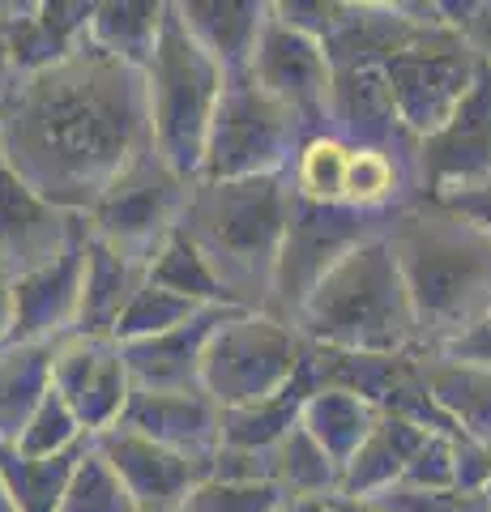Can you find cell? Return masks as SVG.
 Segmentation results:
<instances>
[{
  "instance_id": "1",
  "label": "cell",
  "mask_w": 491,
  "mask_h": 512,
  "mask_svg": "<svg viewBox=\"0 0 491 512\" xmlns=\"http://www.w3.org/2000/svg\"><path fill=\"white\" fill-rule=\"evenodd\" d=\"M150 141L146 73L82 43L60 64L18 77L0 111V158L69 214H90Z\"/></svg>"
},
{
  "instance_id": "2",
  "label": "cell",
  "mask_w": 491,
  "mask_h": 512,
  "mask_svg": "<svg viewBox=\"0 0 491 512\" xmlns=\"http://www.w3.org/2000/svg\"><path fill=\"white\" fill-rule=\"evenodd\" d=\"M389 239L415 303L423 355H436L491 312V239L466 218L436 201L410 205Z\"/></svg>"
},
{
  "instance_id": "3",
  "label": "cell",
  "mask_w": 491,
  "mask_h": 512,
  "mask_svg": "<svg viewBox=\"0 0 491 512\" xmlns=\"http://www.w3.org/2000/svg\"><path fill=\"white\" fill-rule=\"evenodd\" d=\"M291 175L261 180H197L180 231L223 278L235 308L269 312L278 256L287 239Z\"/></svg>"
},
{
  "instance_id": "4",
  "label": "cell",
  "mask_w": 491,
  "mask_h": 512,
  "mask_svg": "<svg viewBox=\"0 0 491 512\" xmlns=\"http://www.w3.org/2000/svg\"><path fill=\"white\" fill-rule=\"evenodd\" d=\"M389 235L368 239L338 261L334 274L299 308L295 329L312 346L359 355H423L415 303Z\"/></svg>"
},
{
  "instance_id": "5",
  "label": "cell",
  "mask_w": 491,
  "mask_h": 512,
  "mask_svg": "<svg viewBox=\"0 0 491 512\" xmlns=\"http://www.w3.org/2000/svg\"><path fill=\"white\" fill-rule=\"evenodd\" d=\"M150 90V141L158 158L184 180H201L205 146L218 99H223V69L193 43L176 5H167V22L158 35L154 60L146 64Z\"/></svg>"
},
{
  "instance_id": "6",
  "label": "cell",
  "mask_w": 491,
  "mask_h": 512,
  "mask_svg": "<svg viewBox=\"0 0 491 512\" xmlns=\"http://www.w3.org/2000/svg\"><path fill=\"white\" fill-rule=\"evenodd\" d=\"M312 133L304 120L287 111L278 99L244 77H223L210 146H205L201 180H261V175H287L295 154Z\"/></svg>"
},
{
  "instance_id": "7",
  "label": "cell",
  "mask_w": 491,
  "mask_h": 512,
  "mask_svg": "<svg viewBox=\"0 0 491 512\" xmlns=\"http://www.w3.org/2000/svg\"><path fill=\"white\" fill-rule=\"evenodd\" d=\"M308 350L312 342L291 320L274 312H235L205 350L201 389L214 397L218 410L257 406L287 389Z\"/></svg>"
},
{
  "instance_id": "8",
  "label": "cell",
  "mask_w": 491,
  "mask_h": 512,
  "mask_svg": "<svg viewBox=\"0 0 491 512\" xmlns=\"http://www.w3.org/2000/svg\"><path fill=\"white\" fill-rule=\"evenodd\" d=\"M398 218H402V210L372 214V210H355V205H316V201H304L291 188L287 239H282L269 312L295 325L299 308L312 299L316 286L334 274V265L346 261V256H351L359 244H368V239L389 235L398 227Z\"/></svg>"
},
{
  "instance_id": "9",
  "label": "cell",
  "mask_w": 491,
  "mask_h": 512,
  "mask_svg": "<svg viewBox=\"0 0 491 512\" xmlns=\"http://www.w3.org/2000/svg\"><path fill=\"white\" fill-rule=\"evenodd\" d=\"M193 184L197 180H184L180 171H171L150 146L86 214V231L103 248L120 252L124 261L150 269L163 244L180 231Z\"/></svg>"
},
{
  "instance_id": "10",
  "label": "cell",
  "mask_w": 491,
  "mask_h": 512,
  "mask_svg": "<svg viewBox=\"0 0 491 512\" xmlns=\"http://www.w3.org/2000/svg\"><path fill=\"white\" fill-rule=\"evenodd\" d=\"M479 69H483V60L474 56L470 39L449 22L423 26L415 39L402 43L398 52L380 64L385 86L393 94V107H398L402 124L419 141L449 124V116L470 94Z\"/></svg>"
},
{
  "instance_id": "11",
  "label": "cell",
  "mask_w": 491,
  "mask_h": 512,
  "mask_svg": "<svg viewBox=\"0 0 491 512\" xmlns=\"http://www.w3.org/2000/svg\"><path fill=\"white\" fill-rule=\"evenodd\" d=\"M252 82L269 99H278L287 111H295L312 137L329 133V94H334L329 52L321 39H312L304 30L274 18V9H269L257 56H252Z\"/></svg>"
},
{
  "instance_id": "12",
  "label": "cell",
  "mask_w": 491,
  "mask_h": 512,
  "mask_svg": "<svg viewBox=\"0 0 491 512\" xmlns=\"http://www.w3.org/2000/svg\"><path fill=\"white\" fill-rule=\"evenodd\" d=\"M491 180V64L474 77L462 107L440 133L419 141V197L440 201L449 192Z\"/></svg>"
},
{
  "instance_id": "13",
  "label": "cell",
  "mask_w": 491,
  "mask_h": 512,
  "mask_svg": "<svg viewBox=\"0 0 491 512\" xmlns=\"http://www.w3.org/2000/svg\"><path fill=\"white\" fill-rule=\"evenodd\" d=\"M52 389L65 397V406L77 414L86 436L112 431L133 397V376H129V363H124V346L116 338H82V333L56 342Z\"/></svg>"
},
{
  "instance_id": "14",
  "label": "cell",
  "mask_w": 491,
  "mask_h": 512,
  "mask_svg": "<svg viewBox=\"0 0 491 512\" xmlns=\"http://www.w3.org/2000/svg\"><path fill=\"white\" fill-rule=\"evenodd\" d=\"M82 235L86 214L60 210L0 163V274L13 282L35 274Z\"/></svg>"
},
{
  "instance_id": "15",
  "label": "cell",
  "mask_w": 491,
  "mask_h": 512,
  "mask_svg": "<svg viewBox=\"0 0 491 512\" xmlns=\"http://www.w3.org/2000/svg\"><path fill=\"white\" fill-rule=\"evenodd\" d=\"M329 133L342 137L346 146H363V150H380L398 158L406 171L419 175V137L402 124L380 69H334Z\"/></svg>"
},
{
  "instance_id": "16",
  "label": "cell",
  "mask_w": 491,
  "mask_h": 512,
  "mask_svg": "<svg viewBox=\"0 0 491 512\" xmlns=\"http://www.w3.org/2000/svg\"><path fill=\"white\" fill-rule=\"evenodd\" d=\"M94 448L116 470L124 491L133 495L137 512H180L188 504V495L210 474L201 461L171 453V448L137 436L129 427H112L103 436H94Z\"/></svg>"
},
{
  "instance_id": "17",
  "label": "cell",
  "mask_w": 491,
  "mask_h": 512,
  "mask_svg": "<svg viewBox=\"0 0 491 512\" xmlns=\"http://www.w3.org/2000/svg\"><path fill=\"white\" fill-rule=\"evenodd\" d=\"M116 427H129L188 461H201L205 470L223 448V410L205 389H167V393L133 389Z\"/></svg>"
},
{
  "instance_id": "18",
  "label": "cell",
  "mask_w": 491,
  "mask_h": 512,
  "mask_svg": "<svg viewBox=\"0 0 491 512\" xmlns=\"http://www.w3.org/2000/svg\"><path fill=\"white\" fill-rule=\"evenodd\" d=\"M82 278H86V235L65 248L52 265L35 269L13 282V329L9 342H65L77 329L82 308Z\"/></svg>"
},
{
  "instance_id": "19",
  "label": "cell",
  "mask_w": 491,
  "mask_h": 512,
  "mask_svg": "<svg viewBox=\"0 0 491 512\" xmlns=\"http://www.w3.org/2000/svg\"><path fill=\"white\" fill-rule=\"evenodd\" d=\"M244 308H205L197 312L188 325L158 333V338H141V342H120L124 346V363H129L133 389H150V393H167V389H201V363L210 350L214 333Z\"/></svg>"
},
{
  "instance_id": "20",
  "label": "cell",
  "mask_w": 491,
  "mask_h": 512,
  "mask_svg": "<svg viewBox=\"0 0 491 512\" xmlns=\"http://www.w3.org/2000/svg\"><path fill=\"white\" fill-rule=\"evenodd\" d=\"M269 9L274 5H265V0H180L176 5L184 30L223 69V77L252 73V56H257Z\"/></svg>"
},
{
  "instance_id": "21",
  "label": "cell",
  "mask_w": 491,
  "mask_h": 512,
  "mask_svg": "<svg viewBox=\"0 0 491 512\" xmlns=\"http://www.w3.org/2000/svg\"><path fill=\"white\" fill-rule=\"evenodd\" d=\"M150 269L124 261L120 252L103 248L86 231V278H82V308H77V329L82 338H116V325L133 295L146 286Z\"/></svg>"
},
{
  "instance_id": "22",
  "label": "cell",
  "mask_w": 491,
  "mask_h": 512,
  "mask_svg": "<svg viewBox=\"0 0 491 512\" xmlns=\"http://www.w3.org/2000/svg\"><path fill=\"white\" fill-rule=\"evenodd\" d=\"M427 436H432L427 427L385 414L368 436V444H363L351 457V466L342 470V500L363 504V500H372V495L389 491L393 483H402L406 466L415 461V453L423 448Z\"/></svg>"
},
{
  "instance_id": "23",
  "label": "cell",
  "mask_w": 491,
  "mask_h": 512,
  "mask_svg": "<svg viewBox=\"0 0 491 512\" xmlns=\"http://www.w3.org/2000/svg\"><path fill=\"white\" fill-rule=\"evenodd\" d=\"M308 355H312V350H308ZM312 393H316V376H312V359H304V367H299L295 380L282 393L265 397V402H257V406L223 410V448L274 453V448L299 427Z\"/></svg>"
},
{
  "instance_id": "24",
  "label": "cell",
  "mask_w": 491,
  "mask_h": 512,
  "mask_svg": "<svg viewBox=\"0 0 491 512\" xmlns=\"http://www.w3.org/2000/svg\"><path fill=\"white\" fill-rule=\"evenodd\" d=\"M423 380L445 419L474 444H491V367L423 355Z\"/></svg>"
},
{
  "instance_id": "25",
  "label": "cell",
  "mask_w": 491,
  "mask_h": 512,
  "mask_svg": "<svg viewBox=\"0 0 491 512\" xmlns=\"http://www.w3.org/2000/svg\"><path fill=\"white\" fill-rule=\"evenodd\" d=\"M52 363L56 346L47 342L0 346V444H18L43 397L52 393Z\"/></svg>"
},
{
  "instance_id": "26",
  "label": "cell",
  "mask_w": 491,
  "mask_h": 512,
  "mask_svg": "<svg viewBox=\"0 0 491 512\" xmlns=\"http://www.w3.org/2000/svg\"><path fill=\"white\" fill-rule=\"evenodd\" d=\"M308 359L316 389H346L363 397V402H372L380 414L389 410L393 393L402 389L419 363V355H359V350H325V346H312Z\"/></svg>"
},
{
  "instance_id": "27",
  "label": "cell",
  "mask_w": 491,
  "mask_h": 512,
  "mask_svg": "<svg viewBox=\"0 0 491 512\" xmlns=\"http://www.w3.org/2000/svg\"><path fill=\"white\" fill-rule=\"evenodd\" d=\"M90 444L94 440L77 444L60 457H26L13 444H0V483L13 495L18 512H60L65 491L73 483V470L90 453Z\"/></svg>"
},
{
  "instance_id": "28",
  "label": "cell",
  "mask_w": 491,
  "mask_h": 512,
  "mask_svg": "<svg viewBox=\"0 0 491 512\" xmlns=\"http://www.w3.org/2000/svg\"><path fill=\"white\" fill-rule=\"evenodd\" d=\"M163 22H167L163 0H103V5H94L90 43H99L103 52H112L116 60L146 73L158 35H163Z\"/></svg>"
},
{
  "instance_id": "29",
  "label": "cell",
  "mask_w": 491,
  "mask_h": 512,
  "mask_svg": "<svg viewBox=\"0 0 491 512\" xmlns=\"http://www.w3.org/2000/svg\"><path fill=\"white\" fill-rule=\"evenodd\" d=\"M380 419H385V414H380L372 402L355 397V393H346V389H316L308 397L304 419H299V423H304L316 436V444H321L325 453L346 470V466H351V457L359 453L363 444H368V436L376 431Z\"/></svg>"
},
{
  "instance_id": "30",
  "label": "cell",
  "mask_w": 491,
  "mask_h": 512,
  "mask_svg": "<svg viewBox=\"0 0 491 512\" xmlns=\"http://www.w3.org/2000/svg\"><path fill=\"white\" fill-rule=\"evenodd\" d=\"M274 483L287 500H342V466L304 423L274 448Z\"/></svg>"
},
{
  "instance_id": "31",
  "label": "cell",
  "mask_w": 491,
  "mask_h": 512,
  "mask_svg": "<svg viewBox=\"0 0 491 512\" xmlns=\"http://www.w3.org/2000/svg\"><path fill=\"white\" fill-rule=\"evenodd\" d=\"M150 282L163 286L171 295H184L201 303V308H235L223 278L214 274V265L201 256V248L188 239L184 231H176L163 244V252L150 261Z\"/></svg>"
},
{
  "instance_id": "32",
  "label": "cell",
  "mask_w": 491,
  "mask_h": 512,
  "mask_svg": "<svg viewBox=\"0 0 491 512\" xmlns=\"http://www.w3.org/2000/svg\"><path fill=\"white\" fill-rule=\"evenodd\" d=\"M346 158L351 146L334 133H316L291 163V188L316 205H346Z\"/></svg>"
},
{
  "instance_id": "33",
  "label": "cell",
  "mask_w": 491,
  "mask_h": 512,
  "mask_svg": "<svg viewBox=\"0 0 491 512\" xmlns=\"http://www.w3.org/2000/svg\"><path fill=\"white\" fill-rule=\"evenodd\" d=\"M197 312H205L201 303L184 299V295H171L163 286H154L146 278V286L133 295V303L124 308L120 325H116V342H141V338H158V333H171L188 325Z\"/></svg>"
},
{
  "instance_id": "34",
  "label": "cell",
  "mask_w": 491,
  "mask_h": 512,
  "mask_svg": "<svg viewBox=\"0 0 491 512\" xmlns=\"http://www.w3.org/2000/svg\"><path fill=\"white\" fill-rule=\"evenodd\" d=\"M60 512H137V504H133V495L124 491L116 470L99 457V448L90 444V453L77 461V470H73V483L65 491Z\"/></svg>"
},
{
  "instance_id": "35",
  "label": "cell",
  "mask_w": 491,
  "mask_h": 512,
  "mask_svg": "<svg viewBox=\"0 0 491 512\" xmlns=\"http://www.w3.org/2000/svg\"><path fill=\"white\" fill-rule=\"evenodd\" d=\"M86 440H94V436H86V427L77 423V414L65 406V397L52 389L13 448L26 453V457H60V453H69V448L86 444Z\"/></svg>"
},
{
  "instance_id": "36",
  "label": "cell",
  "mask_w": 491,
  "mask_h": 512,
  "mask_svg": "<svg viewBox=\"0 0 491 512\" xmlns=\"http://www.w3.org/2000/svg\"><path fill=\"white\" fill-rule=\"evenodd\" d=\"M282 500L287 495L278 483H218V478H205L180 512H278Z\"/></svg>"
},
{
  "instance_id": "37",
  "label": "cell",
  "mask_w": 491,
  "mask_h": 512,
  "mask_svg": "<svg viewBox=\"0 0 491 512\" xmlns=\"http://www.w3.org/2000/svg\"><path fill=\"white\" fill-rule=\"evenodd\" d=\"M466 436H445V431H432L423 440V448L415 453V461L406 466L402 483L406 487H423V491H457V444Z\"/></svg>"
},
{
  "instance_id": "38",
  "label": "cell",
  "mask_w": 491,
  "mask_h": 512,
  "mask_svg": "<svg viewBox=\"0 0 491 512\" xmlns=\"http://www.w3.org/2000/svg\"><path fill=\"white\" fill-rule=\"evenodd\" d=\"M474 500L483 495H462V491H423V487H406V483H393L389 491L372 495V504L380 512H466Z\"/></svg>"
},
{
  "instance_id": "39",
  "label": "cell",
  "mask_w": 491,
  "mask_h": 512,
  "mask_svg": "<svg viewBox=\"0 0 491 512\" xmlns=\"http://www.w3.org/2000/svg\"><path fill=\"white\" fill-rule=\"evenodd\" d=\"M436 205H445L449 214L466 218L474 231H483L491 239V180L479 184V188H462V192H449V197H440Z\"/></svg>"
},
{
  "instance_id": "40",
  "label": "cell",
  "mask_w": 491,
  "mask_h": 512,
  "mask_svg": "<svg viewBox=\"0 0 491 512\" xmlns=\"http://www.w3.org/2000/svg\"><path fill=\"white\" fill-rule=\"evenodd\" d=\"M440 359H457V363H483L491 367V312L483 320H474L466 333H457L449 346L436 350Z\"/></svg>"
},
{
  "instance_id": "41",
  "label": "cell",
  "mask_w": 491,
  "mask_h": 512,
  "mask_svg": "<svg viewBox=\"0 0 491 512\" xmlns=\"http://www.w3.org/2000/svg\"><path fill=\"white\" fill-rule=\"evenodd\" d=\"M462 35L470 39L474 56H479L483 64H491V5H470V9H466Z\"/></svg>"
},
{
  "instance_id": "42",
  "label": "cell",
  "mask_w": 491,
  "mask_h": 512,
  "mask_svg": "<svg viewBox=\"0 0 491 512\" xmlns=\"http://www.w3.org/2000/svg\"><path fill=\"white\" fill-rule=\"evenodd\" d=\"M9 9L13 5H0V86H13V47H9Z\"/></svg>"
},
{
  "instance_id": "43",
  "label": "cell",
  "mask_w": 491,
  "mask_h": 512,
  "mask_svg": "<svg viewBox=\"0 0 491 512\" xmlns=\"http://www.w3.org/2000/svg\"><path fill=\"white\" fill-rule=\"evenodd\" d=\"M9 329H13V278L0 274V346L9 342Z\"/></svg>"
},
{
  "instance_id": "44",
  "label": "cell",
  "mask_w": 491,
  "mask_h": 512,
  "mask_svg": "<svg viewBox=\"0 0 491 512\" xmlns=\"http://www.w3.org/2000/svg\"><path fill=\"white\" fill-rule=\"evenodd\" d=\"M278 512H342V500H282Z\"/></svg>"
},
{
  "instance_id": "45",
  "label": "cell",
  "mask_w": 491,
  "mask_h": 512,
  "mask_svg": "<svg viewBox=\"0 0 491 512\" xmlns=\"http://www.w3.org/2000/svg\"><path fill=\"white\" fill-rule=\"evenodd\" d=\"M0 512H18V504H13V495L5 491V483H0Z\"/></svg>"
},
{
  "instance_id": "46",
  "label": "cell",
  "mask_w": 491,
  "mask_h": 512,
  "mask_svg": "<svg viewBox=\"0 0 491 512\" xmlns=\"http://www.w3.org/2000/svg\"><path fill=\"white\" fill-rule=\"evenodd\" d=\"M342 512H380V508H372V504H351V500H342Z\"/></svg>"
},
{
  "instance_id": "47",
  "label": "cell",
  "mask_w": 491,
  "mask_h": 512,
  "mask_svg": "<svg viewBox=\"0 0 491 512\" xmlns=\"http://www.w3.org/2000/svg\"><path fill=\"white\" fill-rule=\"evenodd\" d=\"M466 512H491V495H483V500H474Z\"/></svg>"
},
{
  "instance_id": "48",
  "label": "cell",
  "mask_w": 491,
  "mask_h": 512,
  "mask_svg": "<svg viewBox=\"0 0 491 512\" xmlns=\"http://www.w3.org/2000/svg\"><path fill=\"white\" fill-rule=\"evenodd\" d=\"M5 99H9V90H5V86H0V111H5Z\"/></svg>"
},
{
  "instance_id": "49",
  "label": "cell",
  "mask_w": 491,
  "mask_h": 512,
  "mask_svg": "<svg viewBox=\"0 0 491 512\" xmlns=\"http://www.w3.org/2000/svg\"><path fill=\"white\" fill-rule=\"evenodd\" d=\"M487 461H491V444H487Z\"/></svg>"
},
{
  "instance_id": "50",
  "label": "cell",
  "mask_w": 491,
  "mask_h": 512,
  "mask_svg": "<svg viewBox=\"0 0 491 512\" xmlns=\"http://www.w3.org/2000/svg\"><path fill=\"white\" fill-rule=\"evenodd\" d=\"M0 163H5V158H0Z\"/></svg>"
}]
</instances>
